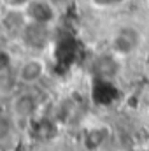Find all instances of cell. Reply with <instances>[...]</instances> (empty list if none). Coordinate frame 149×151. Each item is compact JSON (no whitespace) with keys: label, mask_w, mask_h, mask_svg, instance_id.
<instances>
[{"label":"cell","mask_w":149,"mask_h":151,"mask_svg":"<svg viewBox=\"0 0 149 151\" xmlns=\"http://www.w3.org/2000/svg\"><path fill=\"white\" fill-rule=\"evenodd\" d=\"M37 107H39V102L35 99V95H32L28 91L18 95L14 99V102H12V113H14L16 118H21V119L32 118L37 111Z\"/></svg>","instance_id":"obj_4"},{"label":"cell","mask_w":149,"mask_h":151,"mask_svg":"<svg viewBox=\"0 0 149 151\" xmlns=\"http://www.w3.org/2000/svg\"><path fill=\"white\" fill-rule=\"evenodd\" d=\"M54 16H56L54 7L47 0H32L25 7V19L28 23H37V25L49 27L53 23Z\"/></svg>","instance_id":"obj_2"},{"label":"cell","mask_w":149,"mask_h":151,"mask_svg":"<svg viewBox=\"0 0 149 151\" xmlns=\"http://www.w3.org/2000/svg\"><path fill=\"white\" fill-rule=\"evenodd\" d=\"M49 28L46 25H37V23H27L25 28L21 30V37L23 42L32 47V49H40L46 47V44L49 42Z\"/></svg>","instance_id":"obj_3"},{"label":"cell","mask_w":149,"mask_h":151,"mask_svg":"<svg viewBox=\"0 0 149 151\" xmlns=\"http://www.w3.org/2000/svg\"><path fill=\"white\" fill-rule=\"evenodd\" d=\"M18 81L25 86H34L37 84L39 81L44 77L46 74V63L42 58L37 56H32V58H27L19 67H18Z\"/></svg>","instance_id":"obj_1"}]
</instances>
